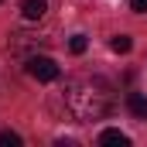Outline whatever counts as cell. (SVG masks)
I'll list each match as a JSON object with an SVG mask.
<instances>
[{"label":"cell","mask_w":147,"mask_h":147,"mask_svg":"<svg viewBox=\"0 0 147 147\" xmlns=\"http://www.w3.org/2000/svg\"><path fill=\"white\" fill-rule=\"evenodd\" d=\"M65 106L75 120L89 123V120H103L113 106V89L106 79L99 75H82V79H72L65 86Z\"/></svg>","instance_id":"obj_1"},{"label":"cell","mask_w":147,"mask_h":147,"mask_svg":"<svg viewBox=\"0 0 147 147\" xmlns=\"http://www.w3.org/2000/svg\"><path fill=\"white\" fill-rule=\"evenodd\" d=\"M28 75L38 82H55L58 79V65L48 58V55H31L28 58Z\"/></svg>","instance_id":"obj_2"},{"label":"cell","mask_w":147,"mask_h":147,"mask_svg":"<svg viewBox=\"0 0 147 147\" xmlns=\"http://www.w3.org/2000/svg\"><path fill=\"white\" fill-rule=\"evenodd\" d=\"M45 10H48V0H21V14L28 21H41Z\"/></svg>","instance_id":"obj_3"},{"label":"cell","mask_w":147,"mask_h":147,"mask_svg":"<svg viewBox=\"0 0 147 147\" xmlns=\"http://www.w3.org/2000/svg\"><path fill=\"white\" fill-rule=\"evenodd\" d=\"M127 110L134 113L137 120H147V96L144 92H130L127 96Z\"/></svg>","instance_id":"obj_4"},{"label":"cell","mask_w":147,"mask_h":147,"mask_svg":"<svg viewBox=\"0 0 147 147\" xmlns=\"http://www.w3.org/2000/svg\"><path fill=\"white\" fill-rule=\"evenodd\" d=\"M99 144H113V147H130V137L120 134V130H103L99 134Z\"/></svg>","instance_id":"obj_5"},{"label":"cell","mask_w":147,"mask_h":147,"mask_svg":"<svg viewBox=\"0 0 147 147\" xmlns=\"http://www.w3.org/2000/svg\"><path fill=\"white\" fill-rule=\"evenodd\" d=\"M110 48L116 51V55H123V51H130V48H134V41H130L127 34H116V38L110 41Z\"/></svg>","instance_id":"obj_6"},{"label":"cell","mask_w":147,"mask_h":147,"mask_svg":"<svg viewBox=\"0 0 147 147\" xmlns=\"http://www.w3.org/2000/svg\"><path fill=\"white\" fill-rule=\"evenodd\" d=\"M86 48H89V41H86V34H72V41H69V51H72V55H82Z\"/></svg>","instance_id":"obj_7"},{"label":"cell","mask_w":147,"mask_h":147,"mask_svg":"<svg viewBox=\"0 0 147 147\" xmlns=\"http://www.w3.org/2000/svg\"><path fill=\"white\" fill-rule=\"evenodd\" d=\"M0 147H21V137L14 130H0Z\"/></svg>","instance_id":"obj_8"},{"label":"cell","mask_w":147,"mask_h":147,"mask_svg":"<svg viewBox=\"0 0 147 147\" xmlns=\"http://www.w3.org/2000/svg\"><path fill=\"white\" fill-rule=\"evenodd\" d=\"M130 7H134L137 14H147V0H130Z\"/></svg>","instance_id":"obj_9"}]
</instances>
